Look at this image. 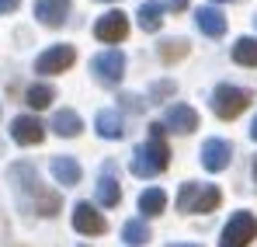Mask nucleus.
<instances>
[{"mask_svg":"<svg viewBox=\"0 0 257 247\" xmlns=\"http://www.w3.org/2000/svg\"><path fill=\"white\" fill-rule=\"evenodd\" d=\"M11 181L18 188V199L25 202L28 212H39V216H56L63 199L59 192H49L42 181H39V171L32 164H11Z\"/></svg>","mask_w":257,"mask_h":247,"instance_id":"f257e3e1","label":"nucleus"},{"mask_svg":"<svg viewBox=\"0 0 257 247\" xmlns=\"http://www.w3.org/2000/svg\"><path fill=\"white\" fill-rule=\"evenodd\" d=\"M167 164H171V150L164 139H146L132 153V174L136 178H157L160 171H167Z\"/></svg>","mask_w":257,"mask_h":247,"instance_id":"f03ea898","label":"nucleus"},{"mask_svg":"<svg viewBox=\"0 0 257 247\" xmlns=\"http://www.w3.org/2000/svg\"><path fill=\"white\" fill-rule=\"evenodd\" d=\"M222 202V192L215 185H195L184 181L177 192V212H215Z\"/></svg>","mask_w":257,"mask_h":247,"instance_id":"7ed1b4c3","label":"nucleus"},{"mask_svg":"<svg viewBox=\"0 0 257 247\" xmlns=\"http://www.w3.org/2000/svg\"><path fill=\"white\" fill-rule=\"evenodd\" d=\"M250 101H254V94L243 91V87H236V84H219L212 91V112L219 119H236Z\"/></svg>","mask_w":257,"mask_h":247,"instance_id":"20e7f679","label":"nucleus"},{"mask_svg":"<svg viewBox=\"0 0 257 247\" xmlns=\"http://www.w3.org/2000/svg\"><path fill=\"white\" fill-rule=\"evenodd\" d=\"M254 237H257V216L247 212V209H240V212H233L229 223L222 226V240H219V247H247Z\"/></svg>","mask_w":257,"mask_h":247,"instance_id":"39448f33","label":"nucleus"},{"mask_svg":"<svg viewBox=\"0 0 257 247\" xmlns=\"http://www.w3.org/2000/svg\"><path fill=\"white\" fill-rule=\"evenodd\" d=\"M90 73L104 84V87L122 84V77H125V56H122L118 49H104V52H97V56L90 59Z\"/></svg>","mask_w":257,"mask_h":247,"instance_id":"423d86ee","label":"nucleus"},{"mask_svg":"<svg viewBox=\"0 0 257 247\" xmlns=\"http://www.w3.org/2000/svg\"><path fill=\"white\" fill-rule=\"evenodd\" d=\"M73 59H77V49L73 45H49L42 56L35 59V73H45V77L63 73V70L73 66Z\"/></svg>","mask_w":257,"mask_h":247,"instance_id":"0eeeda50","label":"nucleus"},{"mask_svg":"<svg viewBox=\"0 0 257 247\" xmlns=\"http://www.w3.org/2000/svg\"><path fill=\"white\" fill-rule=\"evenodd\" d=\"M73 230L84 233V237H101L108 230V223H104V216L90 202H77V209H73Z\"/></svg>","mask_w":257,"mask_h":247,"instance_id":"6e6552de","label":"nucleus"},{"mask_svg":"<svg viewBox=\"0 0 257 247\" xmlns=\"http://www.w3.org/2000/svg\"><path fill=\"white\" fill-rule=\"evenodd\" d=\"M94 35H97V42H122L128 35V18L122 14V11L101 14L97 25H94Z\"/></svg>","mask_w":257,"mask_h":247,"instance_id":"1a4fd4ad","label":"nucleus"},{"mask_svg":"<svg viewBox=\"0 0 257 247\" xmlns=\"http://www.w3.org/2000/svg\"><path fill=\"white\" fill-rule=\"evenodd\" d=\"M229 160H233V146H229L226 139H205V143H202V167H205V171L219 174V171L229 167Z\"/></svg>","mask_w":257,"mask_h":247,"instance_id":"9d476101","label":"nucleus"},{"mask_svg":"<svg viewBox=\"0 0 257 247\" xmlns=\"http://www.w3.org/2000/svg\"><path fill=\"white\" fill-rule=\"evenodd\" d=\"M11 136H14V143H21V146H35V143L45 139V125L39 122L35 115H18V119L11 122Z\"/></svg>","mask_w":257,"mask_h":247,"instance_id":"9b49d317","label":"nucleus"},{"mask_svg":"<svg viewBox=\"0 0 257 247\" xmlns=\"http://www.w3.org/2000/svg\"><path fill=\"white\" fill-rule=\"evenodd\" d=\"M70 4L73 0H35V18L49 28H59L70 14Z\"/></svg>","mask_w":257,"mask_h":247,"instance_id":"f8f14e48","label":"nucleus"},{"mask_svg":"<svg viewBox=\"0 0 257 247\" xmlns=\"http://www.w3.org/2000/svg\"><path fill=\"white\" fill-rule=\"evenodd\" d=\"M164 125L174 129V132H195L198 129V112L191 105H171L167 115H164Z\"/></svg>","mask_w":257,"mask_h":247,"instance_id":"ddd939ff","label":"nucleus"},{"mask_svg":"<svg viewBox=\"0 0 257 247\" xmlns=\"http://www.w3.org/2000/svg\"><path fill=\"white\" fill-rule=\"evenodd\" d=\"M195 25H198V32L209 35V39H219V35L226 32V18H222L219 7H198V11H195Z\"/></svg>","mask_w":257,"mask_h":247,"instance_id":"4468645a","label":"nucleus"},{"mask_svg":"<svg viewBox=\"0 0 257 247\" xmlns=\"http://www.w3.org/2000/svg\"><path fill=\"white\" fill-rule=\"evenodd\" d=\"M49 167H52V178H56L63 188L80 185V174H84V171H80V164H77L73 157H52V164H49Z\"/></svg>","mask_w":257,"mask_h":247,"instance_id":"2eb2a0df","label":"nucleus"},{"mask_svg":"<svg viewBox=\"0 0 257 247\" xmlns=\"http://www.w3.org/2000/svg\"><path fill=\"white\" fill-rule=\"evenodd\" d=\"M94 125H97V136L101 139H122L125 136V129H122V115L118 112H97V119H94Z\"/></svg>","mask_w":257,"mask_h":247,"instance_id":"dca6fc26","label":"nucleus"},{"mask_svg":"<svg viewBox=\"0 0 257 247\" xmlns=\"http://www.w3.org/2000/svg\"><path fill=\"white\" fill-rule=\"evenodd\" d=\"M160 25H164V4L143 0L139 4V28L143 32H160Z\"/></svg>","mask_w":257,"mask_h":247,"instance_id":"f3484780","label":"nucleus"},{"mask_svg":"<svg viewBox=\"0 0 257 247\" xmlns=\"http://www.w3.org/2000/svg\"><path fill=\"white\" fill-rule=\"evenodd\" d=\"M118 199H122V188H118V181L111 178V171H104L101 178H97V202L104 209L118 206Z\"/></svg>","mask_w":257,"mask_h":247,"instance_id":"a211bd4d","label":"nucleus"},{"mask_svg":"<svg viewBox=\"0 0 257 247\" xmlns=\"http://www.w3.org/2000/svg\"><path fill=\"white\" fill-rule=\"evenodd\" d=\"M52 129L59 132V136H80V129H84V122H80V115L73 112V108H63V112H56L52 115Z\"/></svg>","mask_w":257,"mask_h":247,"instance_id":"6ab92c4d","label":"nucleus"},{"mask_svg":"<svg viewBox=\"0 0 257 247\" xmlns=\"http://www.w3.org/2000/svg\"><path fill=\"white\" fill-rule=\"evenodd\" d=\"M164 209H167V192L164 188H146L139 195V212L143 216H160Z\"/></svg>","mask_w":257,"mask_h":247,"instance_id":"aec40b11","label":"nucleus"},{"mask_svg":"<svg viewBox=\"0 0 257 247\" xmlns=\"http://www.w3.org/2000/svg\"><path fill=\"white\" fill-rule=\"evenodd\" d=\"M233 59H236L240 66H257V39H250V35L236 39V45H233Z\"/></svg>","mask_w":257,"mask_h":247,"instance_id":"412c9836","label":"nucleus"},{"mask_svg":"<svg viewBox=\"0 0 257 247\" xmlns=\"http://www.w3.org/2000/svg\"><path fill=\"white\" fill-rule=\"evenodd\" d=\"M52 98H56V91H52L49 84H32V87L25 91V101H28L32 108H49Z\"/></svg>","mask_w":257,"mask_h":247,"instance_id":"4be33fe9","label":"nucleus"},{"mask_svg":"<svg viewBox=\"0 0 257 247\" xmlns=\"http://www.w3.org/2000/svg\"><path fill=\"white\" fill-rule=\"evenodd\" d=\"M122 240L132 247H139V244H146L150 240V226L143 223V219H128L125 226H122Z\"/></svg>","mask_w":257,"mask_h":247,"instance_id":"5701e85b","label":"nucleus"},{"mask_svg":"<svg viewBox=\"0 0 257 247\" xmlns=\"http://www.w3.org/2000/svg\"><path fill=\"white\" fill-rule=\"evenodd\" d=\"M184 56H188V42L184 39H174V42H164V45H160V59H164V63L184 59Z\"/></svg>","mask_w":257,"mask_h":247,"instance_id":"b1692460","label":"nucleus"},{"mask_svg":"<svg viewBox=\"0 0 257 247\" xmlns=\"http://www.w3.org/2000/svg\"><path fill=\"white\" fill-rule=\"evenodd\" d=\"M18 4H21V0H0V14H11V11H18Z\"/></svg>","mask_w":257,"mask_h":247,"instance_id":"393cba45","label":"nucleus"},{"mask_svg":"<svg viewBox=\"0 0 257 247\" xmlns=\"http://www.w3.org/2000/svg\"><path fill=\"white\" fill-rule=\"evenodd\" d=\"M164 7H171V11H184L188 0H164Z\"/></svg>","mask_w":257,"mask_h":247,"instance_id":"a878e982","label":"nucleus"},{"mask_svg":"<svg viewBox=\"0 0 257 247\" xmlns=\"http://www.w3.org/2000/svg\"><path fill=\"white\" fill-rule=\"evenodd\" d=\"M250 136H254V139H257V119H254V125H250Z\"/></svg>","mask_w":257,"mask_h":247,"instance_id":"bb28decb","label":"nucleus"},{"mask_svg":"<svg viewBox=\"0 0 257 247\" xmlns=\"http://www.w3.org/2000/svg\"><path fill=\"white\" fill-rule=\"evenodd\" d=\"M171 247H198V244H171Z\"/></svg>","mask_w":257,"mask_h":247,"instance_id":"cd10ccee","label":"nucleus"},{"mask_svg":"<svg viewBox=\"0 0 257 247\" xmlns=\"http://www.w3.org/2000/svg\"><path fill=\"white\" fill-rule=\"evenodd\" d=\"M254 181H257V160H254Z\"/></svg>","mask_w":257,"mask_h":247,"instance_id":"c85d7f7f","label":"nucleus"},{"mask_svg":"<svg viewBox=\"0 0 257 247\" xmlns=\"http://www.w3.org/2000/svg\"><path fill=\"white\" fill-rule=\"evenodd\" d=\"M101 4H111V0H101Z\"/></svg>","mask_w":257,"mask_h":247,"instance_id":"c756f323","label":"nucleus"}]
</instances>
